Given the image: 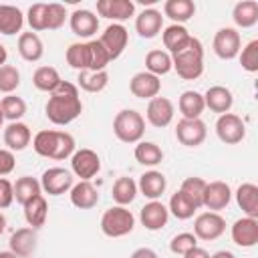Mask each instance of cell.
Returning <instances> with one entry per match:
<instances>
[{
	"label": "cell",
	"mask_w": 258,
	"mask_h": 258,
	"mask_svg": "<svg viewBox=\"0 0 258 258\" xmlns=\"http://www.w3.org/2000/svg\"><path fill=\"white\" fill-rule=\"evenodd\" d=\"M44 111L48 121L54 125H69L71 121H75L83 111L77 85L69 81H60V85L50 93Z\"/></svg>",
	"instance_id": "1"
},
{
	"label": "cell",
	"mask_w": 258,
	"mask_h": 258,
	"mask_svg": "<svg viewBox=\"0 0 258 258\" xmlns=\"http://www.w3.org/2000/svg\"><path fill=\"white\" fill-rule=\"evenodd\" d=\"M171 67L185 81H196L204 73V48L202 42L189 36L179 48L171 52Z\"/></svg>",
	"instance_id": "2"
},
{
	"label": "cell",
	"mask_w": 258,
	"mask_h": 258,
	"mask_svg": "<svg viewBox=\"0 0 258 258\" xmlns=\"http://www.w3.org/2000/svg\"><path fill=\"white\" fill-rule=\"evenodd\" d=\"M32 147L38 155L50 157V159H67L75 151V139L67 131H38L32 139Z\"/></svg>",
	"instance_id": "3"
},
{
	"label": "cell",
	"mask_w": 258,
	"mask_h": 258,
	"mask_svg": "<svg viewBox=\"0 0 258 258\" xmlns=\"http://www.w3.org/2000/svg\"><path fill=\"white\" fill-rule=\"evenodd\" d=\"M113 133L123 143H137L145 133V119L135 109H123L113 119Z\"/></svg>",
	"instance_id": "4"
},
{
	"label": "cell",
	"mask_w": 258,
	"mask_h": 258,
	"mask_svg": "<svg viewBox=\"0 0 258 258\" xmlns=\"http://www.w3.org/2000/svg\"><path fill=\"white\" fill-rule=\"evenodd\" d=\"M133 226H135V218L123 206L109 208L101 218V230L109 238H121V236L129 234L133 230Z\"/></svg>",
	"instance_id": "5"
},
{
	"label": "cell",
	"mask_w": 258,
	"mask_h": 258,
	"mask_svg": "<svg viewBox=\"0 0 258 258\" xmlns=\"http://www.w3.org/2000/svg\"><path fill=\"white\" fill-rule=\"evenodd\" d=\"M216 133H218V137H220L222 143L236 145V143H240L246 137V127H244V121L238 115L224 113L216 121Z\"/></svg>",
	"instance_id": "6"
},
{
	"label": "cell",
	"mask_w": 258,
	"mask_h": 258,
	"mask_svg": "<svg viewBox=\"0 0 258 258\" xmlns=\"http://www.w3.org/2000/svg\"><path fill=\"white\" fill-rule=\"evenodd\" d=\"M226 232V220L218 212H204L194 222V236L200 240H216Z\"/></svg>",
	"instance_id": "7"
},
{
	"label": "cell",
	"mask_w": 258,
	"mask_h": 258,
	"mask_svg": "<svg viewBox=\"0 0 258 258\" xmlns=\"http://www.w3.org/2000/svg\"><path fill=\"white\" fill-rule=\"evenodd\" d=\"M206 135H208V129H206V123L202 119H181V121H177L175 137L181 145L198 147V145L204 143Z\"/></svg>",
	"instance_id": "8"
},
{
	"label": "cell",
	"mask_w": 258,
	"mask_h": 258,
	"mask_svg": "<svg viewBox=\"0 0 258 258\" xmlns=\"http://www.w3.org/2000/svg\"><path fill=\"white\" fill-rule=\"evenodd\" d=\"M127 40H129V34L123 24H109L99 38V42L103 44V48L109 54V60H115L121 56V52L127 46Z\"/></svg>",
	"instance_id": "9"
},
{
	"label": "cell",
	"mask_w": 258,
	"mask_h": 258,
	"mask_svg": "<svg viewBox=\"0 0 258 258\" xmlns=\"http://www.w3.org/2000/svg\"><path fill=\"white\" fill-rule=\"evenodd\" d=\"M71 167H73V173L81 177V181H89L101 169V159L93 149H79L73 153Z\"/></svg>",
	"instance_id": "10"
},
{
	"label": "cell",
	"mask_w": 258,
	"mask_h": 258,
	"mask_svg": "<svg viewBox=\"0 0 258 258\" xmlns=\"http://www.w3.org/2000/svg\"><path fill=\"white\" fill-rule=\"evenodd\" d=\"M40 187L48 196H60V194H64L73 187V175L64 167H50L42 173Z\"/></svg>",
	"instance_id": "11"
},
{
	"label": "cell",
	"mask_w": 258,
	"mask_h": 258,
	"mask_svg": "<svg viewBox=\"0 0 258 258\" xmlns=\"http://www.w3.org/2000/svg\"><path fill=\"white\" fill-rule=\"evenodd\" d=\"M240 44H242L240 34L230 26L220 28L214 36V52L224 60H232L240 52Z\"/></svg>",
	"instance_id": "12"
},
{
	"label": "cell",
	"mask_w": 258,
	"mask_h": 258,
	"mask_svg": "<svg viewBox=\"0 0 258 258\" xmlns=\"http://www.w3.org/2000/svg\"><path fill=\"white\" fill-rule=\"evenodd\" d=\"M129 91H131L133 97H137V99H149V101H151L153 97L159 95V91H161V81H159V77H155V75L143 71V73L133 75V79L129 81Z\"/></svg>",
	"instance_id": "13"
},
{
	"label": "cell",
	"mask_w": 258,
	"mask_h": 258,
	"mask_svg": "<svg viewBox=\"0 0 258 258\" xmlns=\"http://www.w3.org/2000/svg\"><path fill=\"white\" fill-rule=\"evenodd\" d=\"M230 200H232V189H230V185L226 181H210V183H206L202 206H206L212 212H220L230 204Z\"/></svg>",
	"instance_id": "14"
},
{
	"label": "cell",
	"mask_w": 258,
	"mask_h": 258,
	"mask_svg": "<svg viewBox=\"0 0 258 258\" xmlns=\"http://www.w3.org/2000/svg\"><path fill=\"white\" fill-rule=\"evenodd\" d=\"M232 240L242 248H252L258 244V220L256 218H242L236 220L232 226Z\"/></svg>",
	"instance_id": "15"
},
{
	"label": "cell",
	"mask_w": 258,
	"mask_h": 258,
	"mask_svg": "<svg viewBox=\"0 0 258 258\" xmlns=\"http://www.w3.org/2000/svg\"><path fill=\"white\" fill-rule=\"evenodd\" d=\"M173 119V103L167 99V97H153L147 105V121L161 129V127H167Z\"/></svg>",
	"instance_id": "16"
},
{
	"label": "cell",
	"mask_w": 258,
	"mask_h": 258,
	"mask_svg": "<svg viewBox=\"0 0 258 258\" xmlns=\"http://www.w3.org/2000/svg\"><path fill=\"white\" fill-rule=\"evenodd\" d=\"M139 218H141V224H143L147 230L155 232V230H161V228L167 224L169 210H167L161 202H155V200H153V202H149V204H145V206L141 208Z\"/></svg>",
	"instance_id": "17"
},
{
	"label": "cell",
	"mask_w": 258,
	"mask_h": 258,
	"mask_svg": "<svg viewBox=\"0 0 258 258\" xmlns=\"http://www.w3.org/2000/svg\"><path fill=\"white\" fill-rule=\"evenodd\" d=\"M36 242H38V238H36V230L34 228H18L10 236L8 244H10V250L16 256L26 258V256H30L36 250Z\"/></svg>",
	"instance_id": "18"
},
{
	"label": "cell",
	"mask_w": 258,
	"mask_h": 258,
	"mask_svg": "<svg viewBox=\"0 0 258 258\" xmlns=\"http://www.w3.org/2000/svg\"><path fill=\"white\" fill-rule=\"evenodd\" d=\"M232 103H234V97L230 93V89L222 87V85H214L206 91L204 95V105L214 111V113H228L232 109Z\"/></svg>",
	"instance_id": "19"
},
{
	"label": "cell",
	"mask_w": 258,
	"mask_h": 258,
	"mask_svg": "<svg viewBox=\"0 0 258 258\" xmlns=\"http://www.w3.org/2000/svg\"><path fill=\"white\" fill-rule=\"evenodd\" d=\"M97 12L111 20H127L135 12V4L131 0H99Z\"/></svg>",
	"instance_id": "20"
},
{
	"label": "cell",
	"mask_w": 258,
	"mask_h": 258,
	"mask_svg": "<svg viewBox=\"0 0 258 258\" xmlns=\"http://www.w3.org/2000/svg\"><path fill=\"white\" fill-rule=\"evenodd\" d=\"M161 26H163V16H161V12L155 10V8H147V10H143V12L135 18V30H137L139 36H143V38H153V36H157L159 30H161Z\"/></svg>",
	"instance_id": "21"
},
{
	"label": "cell",
	"mask_w": 258,
	"mask_h": 258,
	"mask_svg": "<svg viewBox=\"0 0 258 258\" xmlns=\"http://www.w3.org/2000/svg\"><path fill=\"white\" fill-rule=\"evenodd\" d=\"M71 30L81 38H89L99 30V18L91 10H75L71 14Z\"/></svg>",
	"instance_id": "22"
},
{
	"label": "cell",
	"mask_w": 258,
	"mask_h": 258,
	"mask_svg": "<svg viewBox=\"0 0 258 258\" xmlns=\"http://www.w3.org/2000/svg\"><path fill=\"white\" fill-rule=\"evenodd\" d=\"M99 202V191L91 181H79L71 187V204L79 210H91Z\"/></svg>",
	"instance_id": "23"
},
{
	"label": "cell",
	"mask_w": 258,
	"mask_h": 258,
	"mask_svg": "<svg viewBox=\"0 0 258 258\" xmlns=\"http://www.w3.org/2000/svg\"><path fill=\"white\" fill-rule=\"evenodd\" d=\"M4 143L8 145L10 151H22L30 143V129L28 125L14 121L4 129Z\"/></svg>",
	"instance_id": "24"
},
{
	"label": "cell",
	"mask_w": 258,
	"mask_h": 258,
	"mask_svg": "<svg viewBox=\"0 0 258 258\" xmlns=\"http://www.w3.org/2000/svg\"><path fill=\"white\" fill-rule=\"evenodd\" d=\"M18 52L28 62L40 60V56L44 52V46H42V40L38 38V34L36 32H22L18 36Z\"/></svg>",
	"instance_id": "25"
},
{
	"label": "cell",
	"mask_w": 258,
	"mask_h": 258,
	"mask_svg": "<svg viewBox=\"0 0 258 258\" xmlns=\"http://www.w3.org/2000/svg\"><path fill=\"white\" fill-rule=\"evenodd\" d=\"M24 24V16L20 12V8L10 6V4H0V32L10 36L22 30Z\"/></svg>",
	"instance_id": "26"
},
{
	"label": "cell",
	"mask_w": 258,
	"mask_h": 258,
	"mask_svg": "<svg viewBox=\"0 0 258 258\" xmlns=\"http://www.w3.org/2000/svg\"><path fill=\"white\" fill-rule=\"evenodd\" d=\"M177 107H179V113L183 115V119H200V115L206 109L204 95H200L198 91H183L177 101Z\"/></svg>",
	"instance_id": "27"
},
{
	"label": "cell",
	"mask_w": 258,
	"mask_h": 258,
	"mask_svg": "<svg viewBox=\"0 0 258 258\" xmlns=\"http://www.w3.org/2000/svg\"><path fill=\"white\" fill-rule=\"evenodd\" d=\"M236 202L248 218L258 220V187L254 183H242L236 189Z\"/></svg>",
	"instance_id": "28"
},
{
	"label": "cell",
	"mask_w": 258,
	"mask_h": 258,
	"mask_svg": "<svg viewBox=\"0 0 258 258\" xmlns=\"http://www.w3.org/2000/svg\"><path fill=\"white\" fill-rule=\"evenodd\" d=\"M24 218H26V224L30 228H40L44 222H46V214H48V204L42 196H34L30 202H26L24 206Z\"/></svg>",
	"instance_id": "29"
},
{
	"label": "cell",
	"mask_w": 258,
	"mask_h": 258,
	"mask_svg": "<svg viewBox=\"0 0 258 258\" xmlns=\"http://www.w3.org/2000/svg\"><path fill=\"white\" fill-rule=\"evenodd\" d=\"M165 185H167V181L161 171H145L139 179V189L149 200H157L165 191Z\"/></svg>",
	"instance_id": "30"
},
{
	"label": "cell",
	"mask_w": 258,
	"mask_h": 258,
	"mask_svg": "<svg viewBox=\"0 0 258 258\" xmlns=\"http://www.w3.org/2000/svg\"><path fill=\"white\" fill-rule=\"evenodd\" d=\"M232 18L238 26L242 28H250L258 22V2L256 0H242L234 6Z\"/></svg>",
	"instance_id": "31"
},
{
	"label": "cell",
	"mask_w": 258,
	"mask_h": 258,
	"mask_svg": "<svg viewBox=\"0 0 258 258\" xmlns=\"http://www.w3.org/2000/svg\"><path fill=\"white\" fill-rule=\"evenodd\" d=\"M163 12L175 24H181V22L189 20L196 14V4L191 0H167L163 4Z\"/></svg>",
	"instance_id": "32"
},
{
	"label": "cell",
	"mask_w": 258,
	"mask_h": 258,
	"mask_svg": "<svg viewBox=\"0 0 258 258\" xmlns=\"http://www.w3.org/2000/svg\"><path fill=\"white\" fill-rule=\"evenodd\" d=\"M12 187H14V200L20 206H24L26 202H30L34 196H40V189H42L40 187V181L34 179V177H30V175L18 177L16 183H12Z\"/></svg>",
	"instance_id": "33"
},
{
	"label": "cell",
	"mask_w": 258,
	"mask_h": 258,
	"mask_svg": "<svg viewBox=\"0 0 258 258\" xmlns=\"http://www.w3.org/2000/svg\"><path fill=\"white\" fill-rule=\"evenodd\" d=\"M60 77H58V71L54 67H38L32 75V83L38 91H44V93H52L58 85H60Z\"/></svg>",
	"instance_id": "34"
},
{
	"label": "cell",
	"mask_w": 258,
	"mask_h": 258,
	"mask_svg": "<svg viewBox=\"0 0 258 258\" xmlns=\"http://www.w3.org/2000/svg\"><path fill=\"white\" fill-rule=\"evenodd\" d=\"M145 69L147 73L159 77V75H167L173 67H171V54L165 50H149L145 56Z\"/></svg>",
	"instance_id": "35"
},
{
	"label": "cell",
	"mask_w": 258,
	"mask_h": 258,
	"mask_svg": "<svg viewBox=\"0 0 258 258\" xmlns=\"http://www.w3.org/2000/svg\"><path fill=\"white\" fill-rule=\"evenodd\" d=\"M79 87L87 93H99L107 87L109 83V75L107 71H99V73H91V71H81L79 73Z\"/></svg>",
	"instance_id": "36"
},
{
	"label": "cell",
	"mask_w": 258,
	"mask_h": 258,
	"mask_svg": "<svg viewBox=\"0 0 258 258\" xmlns=\"http://www.w3.org/2000/svg\"><path fill=\"white\" fill-rule=\"evenodd\" d=\"M113 200L119 204V206H127L135 200L137 196V183L131 179V177H119L115 183H113V191H111Z\"/></svg>",
	"instance_id": "37"
},
{
	"label": "cell",
	"mask_w": 258,
	"mask_h": 258,
	"mask_svg": "<svg viewBox=\"0 0 258 258\" xmlns=\"http://www.w3.org/2000/svg\"><path fill=\"white\" fill-rule=\"evenodd\" d=\"M67 62L81 71H89V62H91V54H89V46L87 42H75L67 48Z\"/></svg>",
	"instance_id": "38"
},
{
	"label": "cell",
	"mask_w": 258,
	"mask_h": 258,
	"mask_svg": "<svg viewBox=\"0 0 258 258\" xmlns=\"http://www.w3.org/2000/svg\"><path fill=\"white\" fill-rule=\"evenodd\" d=\"M135 159L141 165H157L163 159V151L159 145H155L151 141H141L135 147Z\"/></svg>",
	"instance_id": "39"
},
{
	"label": "cell",
	"mask_w": 258,
	"mask_h": 258,
	"mask_svg": "<svg viewBox=\"0 0 258 258\" xmlns=\"http://www.w3.org/2000/svg\"><path fill=\"white\" fill-rule=\"evenodd\" d=\"M204 189H206V181H204L202 177H196V175L185 177L183 183H181V187H179V191H181V194H183L196 208H202V202H204Z\"/></svg>",
	"instance_id": "40"
},
{
	"label": "cell",
	"mask_w": 258,
	"mask_h": 258,
	"mask_svg": "<svg viewBox=\"0 0 258 258\" xmlns=\"http://www.w3.org/2000/svg\"><path fill=\"white\" fill-rule=\"evenodd\" d=\"M177 220H187V218H191L194 214H196V206L181 194V191H175L173 196H171V200H169V208H167Z\"/></svg>",
	"instance_id": "41"
},
{
	"label": "cell",
	"mask_w": 258,
	"mask_h": 258,
	"mask_svg": "<svg viewBox=\"0 0 258 258\" xmlns=\"http://www.w3.org/2000/svg\"><path fill=\"white\" fill-rule=\"evenodd\" d=\"M0 109H2L4 119H10L14 123V121H18L26 113V103L20 97H16V95H8V97H4L0 101Z\"/></svg>",
	"instance_id": "42"
},
{
	"label": "cell",
	"mask_w": 258,
	"mask_h": 258,
	"mask_svg": "<svg viewBox=\"0 0 258 258\" xmlns=\"http://www.w3.org/2000/svg\"><path fill=\"white\" fill-rule=\"evenodd\" d=\"M87 46H89V54H91L89 71H91V73L105 71V67H107L111 60H109V54H107V50L103 48V44H101L99 40H89Z\"/></svg>",
	"instance_id": "43"
},
{
	"label": "cell",
	"mask_w": 258,
	"mask_h": 258,
	"mask_svg": "<svg viewBox=\"0 0 258 258\" xmlns=\"http://www.w3.org/2000/svg\"><path fill=\"white\" fill-rule=\"evenodd\" d=\"M187 38H189V32H187L185 26H181V24H171V26H167L165 32H163V44H165V48H167L169 52H173L175 48H179Z\"/></svg>",
	"instance_id": "44"
},
{
	"label": "cell",
	"mask_w": 258,
	"mask_h": 258,
	"mask_svg": "<svg viewBox=\"0 0 258 258\" xmlns=\"http://www.w3.org/2000/svg\"><path fill=\"white\" fill-rule=\"evenodd\" d=\"M18 85H20V73H18V69L12 67V64L0 67V91L10 95L12 91L18 89Z\"/></svg>",
	"instance_id": "45"
},
{
	"label": "cell",
	"mask_w": 258,
	"mask_h": 258,
	"mask_svg": "<svg viewBox=\"0 0 258 258\" xmlns=\"http://www.w3.org/2000/svg\"><path fill=\"white\" fill-rule=\"evenodd\" d=\"M240 64L244 71L248 73H256L258 71V40H250L240 54Z\"/></svg>",
	"instance_id": "46"
},
{
	"label": "cell",
	"mask_w": 258,
	"mask_h": 258,
	"mask_svg": "<svg viewBox=\"0 0 258 258\" xmlns=\"http://www.w3.org/2000/svg\"><path fill=\"white\" fill-rule=\"evenodd\" d=\"M196 246H198V238L194 234H189V232H181V234L173 236V240L169 242V250L173 254H181V256L187 254Z\"/></svg>",
	"instance_id": "47"
},
{
	"label": "cell",
	"mask_w": 258,
	"mask_h": 258,
	"mask_svg": "<svg viewBox=\"0 0 258 258\" xmlns=\"http://www.w3.org/2000/svg\"><path fill=\"white\" fill-rule=\"evenodd\" d=\"M64 18H67V12H64V6L58 4V2H50L46 4V28L48 30H56L64 24Z\"/></svg>",
	"instance_id": "48"
},
{
	"label": "cell",
	"mask_w": 258,
	"mask_h": 258,
	"mask_svg": "<svg viewBox=\"0 0 258 258\" xmlns=\"http://www.w3.org/2000/svg\"><path fill=\"white\" fill-rule=\"evenodd\" d=\"M28 24L32 30H46V4L36 2L28 8Z\"/></svg>",
	"instance_id": "49"
},
{
	"label": "cell",
	"mask_w": 258,
	"mask_h": 258,
	"mask_svg": "<svg viewBox=\"0 0 258 258\" xmlns=\"http://www.w3.org/2000/svg\"><path fill=\"white\" fill-rule=\"evenodd\" d=\"M12 202H14V187L8 179L0 177V210L8 208Z\"/></svg>",
	"instance_id": "50"
},
{
	"label": "cell",
	"mask_w": 258,
	"mask_h": 258,
	"mask_svg": "<svg viewBox=\"0 0 258 258\" xmlns=\"http://www.w3.org/2000/svg\"><path fill=\"white\" fill-rule=\"evenodd\" d=\"M16 165L14 153L10 149H0V175H8Z\"/></svg>",
	"instance_id": "51"
},
{
	"label": "cell",
	"mask_w": 258,
	"mask_h": 258,
	"mask_svg": "<svg viewBox=\"0 0 258 258\" xmlns=\"http://www.w3.org/2000/svg\"><path fill=\"white\" fill-rule=\"evenodd\" d=\"M131 258H159L151 248H137L133 254H131Z\"/></svg>",
	"instance_id": "52"
},
{
	"label": "cell",
	"mask_w": 258,
	"mask_h": 258,
	"mask_svg": "<svg viewBox=\"0 0 258 258\" xmlns=\"http://www.w3.org/2000/svg\"><path fill=\"white\" fill-rule=\"evenodd\" d=\"M183 258H210V254H208L204 248L196 246V248H191L187 254H183Z\"/></svg>",
	"instance_id": "53"
},
{
	"label": "cell",
	"mask_w": 258,
	"mask_h": 258,
	"mask_svg": "<svg viewBox=\"0 0 258 258\" xmlns=\"http://www.w3.org/2000/svg\"><path fill=\"white\" fill-rule=\"evenodd\" d=\"M210 258H236L232 252H228V250H220V252H216L214 256H210Z\"/></svg>",
	"instance_id": "54"
},
{
	"label": "cell",
	"mask_w": 258,
	"mask_h": 258,
	"mask_svg": "<svg viewBox=\"0 0 258 258\" xmlns=\"http://www.w3.org/2000/svg\"><path fill=\"white\" fill-rule=\"evenodd\" d=\"M6 58H8V52H6V48H4V44H0V67H4V62H6Z\"/></svg>",
	"instance_id": "55"
},
{
	"label": "cell",
	"mask_w": 258,
	"mask_h": 258,
	"mask_svg": "<svg viewBox=\"0 0 258 258\" xmlns=\"http://www.w3.org/2000/svg\"><path fill=\"white\" fill-rule=\"evenodd\" d=\"M0 258H20V256H16L12 250H8V252H0Z\"/></svg>",
	"instance_id": "56"
},
{
	"label": "cell",
	"mask_w": 258,
	"mask_h": 258,
	"mask_svg": "<svg viewBox=\"0 0 258 258\" xmlns=\"http://www.w3.org/2000/svg\"><path fill=\"white\" fill-rule=\"evenodd\" d=\"M2 123H4V115H2V109H0V127H2Z\"/></svg>",
	"instance_id": "57"
}]
</instances>
